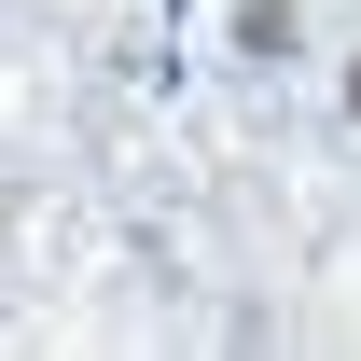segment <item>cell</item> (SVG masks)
<instances>
[{
  "label": "cell",
  "mask_w": 361,
  "mask_h": 361,
  "mask_svg": "<svg viewBox=\"0 0 361 361\" xmlns=\"http://www.w3.org/2000/svg\"><path fill=\"white\" fill-rule=\"evenodd\" d=\"M236 56H250V70H292V56H306V14H292V0H236Z\"/></svg>",
  "instance_id": "6da1fadb"
},
{
  "label": "cell",
  "mask_w": 361,
  "mask_h": 361,
  "mask_svg": "<svg viewBox=\"0 0 361 361\" xmlns=\"http://www.w3.org/2000/svg\"><path fill=\"white\" fill-rule=\"evenodd\" d=\"M334 97H348V126H361V56H348V84H334Z\"/></svg>",
  "instance_id": "7a4b0ae2"
}]
</instances>
